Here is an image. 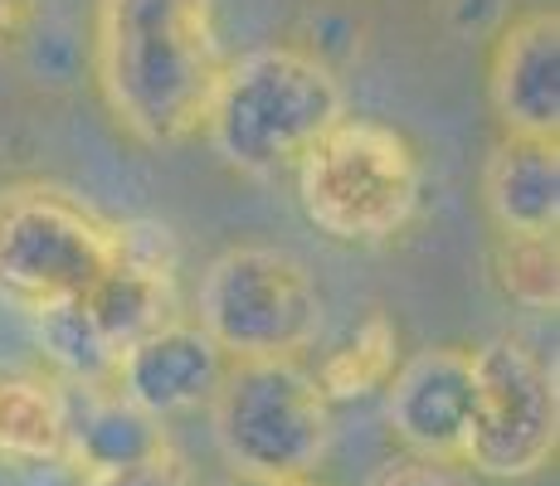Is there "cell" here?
I'll return each mask as SVG.
<instances>
[{
	"label": "cell",
	"instance_id": "obj_1",
	"mask_svg": "<svg viewBox=\"0 0 560 486\" xmlns=\"http://www.w3.org/2000/svg\"><path fill=\"white\" fill-rule=\"evenodd\" d=\"M224 69L214 0H98L93 79L113 122L142 146L200 137Z\"/></svg>",
	"mask_w": 560,
	"mask_h": 486
},
{
	"label": "cell",
	"instance_id": "obj_2",
	"mask_svg": "<svg viewBox=\"0 0 560 486\" xmlns=\"http://www.w3.org/2000/svg\"><path fill=\"white\" fill-rule=\"evenodd\" d=\"M347 117L341 79L298 45H264L224 59L205 127L214 156L244 176H273L298 166V156Z\"/></svg>",
	"mask_w": 560,
	"mask_h": 486
},
{
	"label": "cell",
	"instance_id": "obj_3",
	"mask_svg": "<svg viewBox=\"0 0 560 486\" xmlns=\"http://www.w3.org/2000/svg\"><path fill=\"white\" fill-rule=\"evenodd\" d=\"M176 321V248L156 224H122L117 258L73 301L39 311L35 341L69 384H107L142 336Z\"/></svg>",
	"mask_w": 560,
	"mask_h": 486
},
{
	"label": "cell",
	"instance_id": "obj_4",
	"mask_svg": "<svg viewBox=\"0 0 560 486\" xmlns=\"http://www.w3.org/2000/svg\"><path fill=\"white\" fill-rule=\"evenodd\" d=\"M298 204L337 244H390L424 194V166L405 132L375 117H337L298 156Z\"/></svg>",
	"mask_w": 560,
	"mask_h": 486
},
{
	"label": "cell",
	"instance_id": "obj_5",
	"mask_svg": "<svg viewBox=\"0 0 560 486\" xmlns=\"http://www.w3.org/2000/svg\"><path fill=\"white\" fill-rule=\"evenodd\" d=\"M122 224L49 180L0 186V301L25 317L73 301L117 258Z\"/></svg>",
	"mask_w": 560,
	"mask_h": 486
},
{
	"label": "cell",
	"instance_id": "obj_6",
	"mask_svg": "<svg viewBox=\"0 0 560 486\" xmlns=\"http://www.w3.org/2000/svg\"><path fill=\"white\" fill-rule=\"evenodd\" d=\"M214 442L234 477H312L331 442V404L298 360H234L210 399Z\"/></svg>",
	"mask_w": 560,
	"mask_h": 486
},
{
	"label": "cell",
	"instance_id": "obj_7",
	"mask_svg": "<svg viewBox=\"0 0 560 486\" xmlns=\"http://www.w3.org/2000/svg\"><path fill=\"white\" fill-rule=\"evenodd\" d=\"M196 327L224 360H298L322 331V292L283 248H224L200 277Z\"/></svg>",
	"mask_w": 560,
	"mask_h": 486
},
{
	"label": "cell",
	"instance_id": "obj_8",
	"mask_svg": "<svg viewBox=\"0 0 560 486\" xmlns=\"http://www.w3.org/2000/svg\"><path fill=\"white\" fill-rule=\"evenodd\" d=\"M560 448L556 375L522 341L498 336L472 351V428L463 467L482 477H536Z\"/></svg>",
	"mask_w": 560,
	"mask_h": 486
},
{
	"label": "cell",
	"instance_id": "obj_9",
	"mask_svg": "<svg viewBox=\"0 0 560 486\" xmlns=\"http://www.w3.org/2000/svg\"><path fill=\"white\" fill-rule=\"evenodd\" d=\"M385 418L409 458L463 467L472 428V351L434 345L400 360L385 380Z\"/></svg>",
	"mask_w": 560,
	"mask_h": 486
},
{
	"label": "cell",
	"instance_id": "obj_10",
	"mask_svg": "<svg viewBox=\"0 0 560 486\" xmlns=\"http://www.w3.org/2000/svg\"><path fill=\"white\" fill-rule=\"evenodd\" d=\"M488 97L508 137L560 142V15L522 10L508 20L488 59Z\"/></svg>",
	"mask_w": 560,
	"mask_h": 486
},
{
	"label": "cell",
	"instance_id": "obj_11",
	"mask_svg": "<svg viewBox=\"0 0 560 486\" xmlns=\"http://www.w3.org/2000/svg\"><path fill=\"white\" fill-rule=\"evenodd\" d=\"M224 370V351L214 345L196 321H166L161 331L142 336L132 351L117 360L113 370V384L127 404H137L142 414L152 418H176V414H190V408L210 404L214 389H220Z\"/></svg>",
	"mask_w": 560,
	"mask_h": 486
},
{
	"label": "cell",
	"instance_id": "obj_12",
	"mask_svg": "<svg viewBox=\"0 0 560 486\" xmlns=\"http://www.w3.org/2000/svg\"><path fill=\"white\" fill-rule=\"evenodd\" d=\"M482 204L498 234H560V142L502 137L482 166Z\"/></svg>",
	"mask_w": 560,
	"mask_h": 486
},
{
	"label": "cell",
	"instance_id": "obj_13",
	"mask_svg": "<svg viewBox=\"0 0 560 486\" xmlns=\"http://www.w3.org/2000/svg\"><path fill=\"white\" fill-rule=\"evenodd\" d=\"M166 442L161 418L127 404L113 384H69V467L83 477L142 462Z\"/></svg>",
	"mask_w": 560,
	"mask_h": 486
},
{
	"label": "cell",
	"instance_id": "obj_14",
	"mask_svg": "<svg viewBox=\"0 0 560 486\" xmlns=\"http://www.w3.org/2000/svg\"><path fill=\"white\" fill-rule=\"evenodd\" d=\"M0 458L20 467L69 462V384L35 365H0Z\"/></svg>",
	"mask_w": 560,
	"mask_h": 486
},
{
	"label": "cell",
	"instance_id": "obj_15",
	"mask_svg": "<svg viewBox=\"0 0 560 486\" xmlns=\"http://www.w3.org/2000/svg\"><path fill=\"white\" fill-rule=\"evenodd\" d=\"M400 365V327H395L385 311H371L327 360L317 365V389L327 404H341V399H365L375 389H385V380Z\"/></svg>",
	"mask_w": 560,
	"mask_h": 486
},
{
	"label": "cell",
	"instance_id": "obj_16",
	"mask_svg": "<svg viewBox=\"0 0 560 486\" xmlns=\"http://www.w3.org/2000/svg\"><path fill=\"white\" fill-rule=\"evenodd\" d=\"M498 287L526 311L560 307V244L556 234H498L492 244Z\"/></svg>",
	"mask_w": 560,
	"mask_h": 486
},
{
	"label": "cell",
	"instance_id": "obj_17",
	"mask_svg": "<svg viewBox=\"0 0 560 486\" xmlns=\"http://www.w3.org/2000/svg\"><path fill=\"white\" fill-rule=\"evenodd\" d=\"M83 486H190V472L180 462V452L171 448H156L152 458L142 462H127V467H113V472H93L83 477Z\"/></svg>",
	"mask_w": 560,
	"mask_h": 486
},
{
	"label": "cell",
	"instance_id": "obj_18",
	"mask_svg": "<svg viewBox=\"0 0 560 486\" xmlns=\"http://www.w3.org/2000/svg\"><path fill=\"white\" fill-rule=\"evenodd\" d=\"M371 486H472L454 462H429V458H400L390 467L375 472Z\"/></svg>",
	"mask_w": 560,
	"mask_h": 486
},
{
	"label": "cell",
	"instance_id": "obj_19",
	"mask_svg": "<svg viewBox=\"0 0 560 486\" xmlns=\"http://www.w3.org/2000/svg\"><path fill=\"white\" fill-rule=\"evenodd\" d=\"M35 10H39V0H0V54L15 49L20 39H25Z\"/></svg>",
	"mask_w": 560,
	"mask_h": 486
},
{
	"label": "cell",
	"instance_id": "obj_20",
	"mask_svg": "<svg viewBox=\"0 0 560 486\" xmlns=\"http://www.w3.org/2000/svg\"><path fill=\"white\" fill-rule=\"evenodd\" d=\"M234 486H322V482H312V477H288V482H249V477H240Z\"/></svg>",
	"mask_w": 560,
	"mask_h": 486
}]
</instances>
